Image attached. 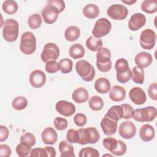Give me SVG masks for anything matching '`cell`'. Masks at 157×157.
Wrapping results in <instances>:
<instances>
[{"mask_svg": "<svg viewBox=\"0 0 157 157\" xmlns=\"http://www.w3.org/2000/svg\"><path fill=\"white\" fill-rule=\"evenodd\" d=\"M1 26H2V36L5 40L13 42L17 39L19 33V25L17 20L13 18L6 19Z\"/></svg>", "mask_w": 157, "mask_h": 157, "instance_id": "obj_1", "label": "cell"}, {"mask_svg": "<svg viewBox=\"0 0 157 157\" xmlns=\"http://www.w3.org/2000/svg\"><path fill=\"white\" fill-rule=\"evenodd\" d=\"M77 131L79 136L77 143L78 144H93L98 142L100 139V134L96 128L88 127L86 128H80Z\"/></svg>", "mask_w": 157, "mask_h": 157, "instance_id": "obj_2", "label": "cell"}, {"mask_svg": "<svg viewBox=\"0 0 157 157\" xmlns=\"http://www.w3.org/2000/svg\"><path fill=\"white\" fill-rule=\"evenodd\" d=\"M111 52L105 47H102L96 53V66L99 71L107 72L112 68V61L110 60Z\"/></svg>", "mask_w": 157, "mask_h": 157, "instance_id": "obj_3", "label": "cell"}, {"mask_svg": "<svg viewBox=\"0 0 157 157\" xmlns=\"http://www.w3.org/2000/svg\"><path fill=\"white\" fill-rule=\"evenodd\" d=\"M36 38L34 34L30 31L23 33L20 44L21 52L26 55H30L36 51Z\"/></svg>", "mask_w": 157, "mask_h": 157, "instance_id": "obj_4", "label": "cell"}, {"mask_svg": "<svg viewBox=\"0 0 157 157\" xmlns=\"http://www.w3.org/2000/svg\"><path fill=\"white\" fill-rule=\"evenodd\" d=\"M75 70L78 75L85 82H91L95 77L93 66L87 61L80 59L76 62Z\"/></svg>", "mask_w": 157, "mask_h": 157, "instance_id": "obj_5", "label": "cell"}, {"mask_svg": "<svg viewBox=\"0 0 157 157\" xmlns=\"http://www.w3.org/2000/svg\"><path fill=\"white\" fill-rule=\"evenodd\" d=\"M157 115L156 109L153 106H147L134 110L132 117L139 122H150L155 119Z\"/></svg>", "mask_w": 157, "mask_h": 157, "instance_id": "obj_6", "label": "cell"}, {"mask_svg": "<svg viewBox=\"0 0 157 157\" xmlns=\"http://www.w3.org/2000/svg\"><path fill=\"white\" fill-rule=\"evenodd\" d=\"M112 28L110 21L105 18H101L98 19L92 30V34L94 37L101 38L107 35Z\"/></svg>", "mask_w": 157, "mask_h": 157, "instance_id": "obj_7", "label": "cell"}, {"mask_svg": "<svg viewBox=\"0 0 157 157\" xmlns=\"http://www.w3.org/2000/svg\"><path fill=\"white\" fill-rule=\"evenodd\" d=\"M59 56V49L58 45L52 42L47 43L40 55V58L44 63L50 60H56Z\"/></svg>", "mask_w": 157, "mask_h": 157, "instance_id": "obj_8", "label": "cell"}, {"mask_svg": "<svg viewBox=\"0 0 157 157\" xmlns=\"http://www.w3.org/2000/svg\"><path fill=\"white\" fill-rule=\"evenodd\" d=\"M156 34L151 29H144L140 35V44L145 50L152 49L155 45Z\"/></svg>", "mask_w": 157, "mask_h": 157, "instance_id": "obj_9", "label": "cell"}, {"mask_svg": "<svg viewBox=\"0 0 157 157\" xmlns=\"http://www.w3.org/2000/svg\"><path fill=\"white\" fill-rule=\"evenodd\" d=\"M107 14L113 20H123L128 16V10L124 5L115 4L107 9Z\"/></svg>", "mask_w": 157, "mask_h": 157, "instance_id": "obj_10", "label": "cell"}, {"mask_svg": "<svg viewBox=\"0 0 157 157\" xmlns=\"http://www.w3.org/2000/svg\"><path fill=\"white\" fill-rule=\"evenodd\" d=\"M118 132L122 138L130 139L135 136L136 134V128L134 124L131 121H124L119 126Z\"/></svg>", "mask_w": 157, "mask_h": 157, "instance_id": "obj_11", "label": "cell"}, {"mask_svg": "<svg viewBox=\"0 0 157 157\" xmlns=\"http://www.w3.org/2000/svg\"><path fill=\"white\" fill-rule=\"evenodd\" d=\"M56 110L61 115L64 117H71L75 112V106L71 102L61 100L55 105Z\"/></svg>", "mask_w": 157, "mask_h": 157, "instance_id": "obj_12", "label": "cell"}, {"mask_svg": "<svg viewBox=\"0 0 157 157\" xmlns=\"http://www.w3.org/2000/svg\"><path fill=\"white\" fill-rule=\"evenodd\" d=\"M29 83L35 88L43 86L46 82V75L41 70H34L29 75Z\"/></svg>", "mask_w": 157, "mask_h": 157, "instance_id": "obj_13", "label": "cell"}, {"mask_svg": "<svg viewBox=\"0 0 157 157\" xmlns=\"http://www.w3.org/2000/svg\"><path fill=\"white\" fill-rule=\"evenodd\" d=\"M129 98L136 105H142L146 102L147 96L145 91L140 87L135 86L129 92Z\"/></svg>", "mask_w": 157, "mask_h": 157, "instance_id": "obj_14", "label": "cell"}, {"mask_svg": "<svg viewBox=\"0 0 157 157\" xmlns=\"http://www.w3.org/2000/svg\"><path fill=\"white\" fill-rule=\"evenodd\" d=\"M146 23L145 15L141 13H135L131 15L128 21V28L131 31H136L143 27Z\"/></svg>", "mask_w": 157, "mask_h": 157, "instance_id": "obj_15", "label": "cell"}, {"mask_svg": "<svg viewBox=\"0 0 157 157\" xmlns=\"http://www.w3.org/2000/svg\"><path fill=\"white\" fill-rule=\"evenodd\" d=\"M117 121L104 116L100 123L104 134L107 136L114 135L117 130Z\"/></svg>", "mask_w": 157, "mask_h": 157, "instance_id": "obj_16", "label": "cell"}, {"mask_svg": "<svg viewBox=\"0 0 157 157\" xmlns=\"http://www.w3.org/2000/svg\"><path fill=\"white\" fill-rule=\"evenodd\" d=\"M59 12L53 7L47 5L42 11V16L44 21L48 25L54 23L58 17Z\"/></svg>", "mask_w": 157, "mask_h": 157, "instance_id": "obj_17", "label": "cell"}, {"mask_svg": "<svg viewBox=\"0 0 157 157\" xmlns=\"http://www.w3.org/2000/svg\"><path fill=\"white\" fill-rule=\"evenodd\" d=\"M137 66L141 68H146L152 63L153 58L151 54L146 52H140L137 53L134 58Z\"/></svg>", "mask_w": 157, "mask_h": 157, "instance_id": "obj_18", "label": "cell"}, {"mask_svg": "<svg viewBox=\"0 0 157 157\" xmlns=\"http://www.w3.org/2000/svg\"><path fill=\"white\" fill-rule=\"evenodd\" d=\"M41 137L44 144L47 145H53L57 141L58 134L56 131L53 128L47 127L42 131Z\"/></svg>", "mask_w": 157, "mask_h": 157, "instance_id": "obj_19", "label": "cell"}, {"mask_svg": "<svg viewBox=\"0 0 157 157\" xmlns=\"http://www.w3.org/2000/svg\"><path fill=\"white\" fill-rule=\"evenodd\" d=\"M155 129L149 124H145L140 128L139 136L140 139L144 142H148L152 140L155 137Z\"/></svg>", "mask_w": 157, "mask_h": 157, "instance_id": "obj_20", "label": "cell"}, {"mask_svg": "<svg viewBox=\"0 0 157 157\" xmlns=\"http://www.w3.org/2000/svg\"><path fill=\"white\" fill-rule=\"evenodd\" d=\"M109 93L110 99L115 102H120L124 99L126 97L125 89L119 85L113 86Z\"/></svg>", "mask_w": 157, "mask_h": 157, "instance_id": "obj_21", "label": "cell"}, {"mask_svg": "<svg viewBox=\"0 0 157 157\" xmlns=\"http://www.w3.org/2000/svg\"><path fill=\"white\" fill-rule=\"evenodd\" d=\"M111 88V83L108 78L100 77L97 79L94 83V89L100 94H105L108 93Z\"/></svg>", "mask_w": 157, "mask_h": 157, "instance_id": "obj_22", "label": "cell"}, {"mask_svg": "<svg viewBox=\"0 0 157 157\" xmlns=\"http://www.w3.org/2000/svg\"><path fill=\"white\" fill-rule=\"evenodd\" d=\"M88 98L89 94L88 91L82 87L75 89L72 94V99L78 104H82L86 102Z\"/></svg>", "mask_w": 157, "mask_h": 157, "instance_id": "obj_23", "label": "cell"}, {"mask_svg": "<svg viewBox=\"0 0 157 157\" xmlns=\"http://www.w3.org/2000/svg\"><path fill=\"white\" fill-rule=\"evenodd\" d=\"M59 150L61 157H74V149L71 143L66 140H62L59 144Z\"/></svg>", "mask_w": 157, "mask_h": 157, "instance_id": "obj_24", "label": "cell"}, {"mask_svg": "<svg viewBox=\"0 0 157 157\" xmlns=\"http://www.w3.org/2000/svg\"><path fill=\"white\" fill-rule=\"evenodd\" d=\"M105 116L118 122L120 120L123 118V107H121V105H113L108 110Z\"/></svg>", "mask_w": 157, "mask_h": 157, "instance_id": "obj_25", "label": "cell"}, {"mask_svg": "<svg viewBox=\"0 0 157 157\" xmlns=\"http://www.w3.org/2000/svg\"><path fill=\"white\" fill-rule=\"evenodd\" d=\"M83 15L88 19H94L98 17L99 15V7L94 4H88L86 5L83 9Z\"/></svg>", "mask_w": 157, "mask_h": 157, "instance_id": "obj_26", "label": "cell"}, {"mask_svg": "<svg viewBox=\"0 0 157 157\" xmlns=\"http://www.w3.org/2000/svg\"><path fill=\"white\" fill-rule=\"evenodd\" d=\"M80 36V30L75 26H70L64 31V37L67 41H75L79 38Z\"/></svg>", "mask_w": 157, "mask_h": 157, "instance_id": "obj_27", "label": "cell"}, {"mask_svg": "<svg viewBox=\"0 0 157 157\" xmlns=\"http://www.w3.org/2000/svg\"><path fill=\"white\" fill-rule=\"evenodd\" d=\"M85 53L83 46L80 44H74L71 46L69 50L70 56L75 59H80L84 56Z\"/></svg>", "mask_w": 157, "mask_h": 157, "instance_id": "obj_28", "label": "cell"}, {"mask_svg": "<svg viewBox=\"0 0 157 157\" xmlns=\"http://www.w3.org/2000/svg\"><path fill=\"white\" fill-rule=\"evenodd\" d=\"M131 79L137 84H143L145 80L144 70L138 66H134L131 71Z\"/></svg>", "mask_w": 157, "mask_h": 157, "instance_id": "obj_29", "label": "cell"}, {"mask_svg": "<svg viewBox=\"0 0 157 157\" xmlns=\"http://www.w3.org/2000/svg\"><path fill=\"white\" fill-rule=\"evenodd\" d=\"M86 46L88 50L92 52H97L102 47V41L100 38L91 36L86 39Z\"/></svg>", "mask_w": 157, "mask_h": 157, "instance_id": "obj_30", "label": "cell"}, {"mask_svg": "<svg viewBox=\"0 0 157 157\" xmlns=\"http://www.w3.org/2000/svg\"><path fill=\"white\" fill-rule=\"evenodd\" d=\"M140 8L147 13H154L157 11V1L156 0H145L141 3Z\"/></svg>", "mask_w": 157, "mask_h": 157, "instance_id": "obj_31", "label": "cell"}, {"mask_svg": "<svg viewBox=\"0 0 157 157\" xmlns=\"http://www.w3.org/2000/svg\"><path fill=\"white\" fill-rule=\"evenodd\" d=\"M2 9L6 13L9 15H13L17 12L18 6L17 2L15 1L6 0L2 3Z\"/></svg>", "mask_w": 157, "mask_h": 157, "instance_id": "obj_32", "label": "cell"}, {"mask_svg": "<svg viewBox=\"0 0 157 157\" xmlns=\"http://www.w3.org/2000/svg\"><path fill=\"white\" fill-rule=\"evenodd\" d=\"M88 105L92 110L99 111L104 107V101L100 96H93L89 99Z\"/></svg>", "mask_w": 157, "mask_h": 157, "instance_id": "obj_33", "label": "cell"}, {"mask_svg": "<svg viewBox=\"0 0 157 157\" xmlns=\"http://www.w3.org/2000/svg\"><path fill=\"white\" fill-rule=\"evenodd\" d=\"M28 104V100L25 96H19L13 99L12 105L15 110H21L27 107Z\"/></svg>", "mask_w": 157, "mask_h": 157, "instance_id": "obj_34", "label": "cell"}, {"mask_svg": "<svg viewBox=\"0 0 157 157\" xmlns=\"http://www.w3.org/2000/svg\"><path fill=\"white\" fill-rule=\"evenodd\" d=\"M42 23V19L40 15L38 13H34L30 15L28 19V23L29 26L32 29H36L39 28Z\"/></svg>", "mask_w": 157, "mask_h": 157, "instance_id": "obj_35", "label": "cell"}, {"mask_svg": "<svg viewBox=\"0 0 157 157\" xmlns=\"http://www.w3.org/2000/svg\"><path fill=\"white\" fill-rule=\"evenodd\" d=\"M116 74H120L126 72L130 69L128 61L124 58H119L117 60L115 64Z\"/></svg>", "mask_w": 157, "mask_h": 157, "instance_id": "obj_36", "label": "cell"}, {"mask_svg": "<svg viewBox=\"0 0 157 157\" xmlns=\"http://www.w3.org/2000/svg\"><path fill=\"white\" fill-rule=\"evenodd\" d=\"M59 71L63 74H69L72 70L73 63L69 58H64L59 61Z\"/></svg>", "mask_w": 157, "mask_h": 157, "instance_id": "obj_37", "label": "cell"}, {"mask_svg": "<svg viewBox=\"0 0 157 157\" xmlns=\"http://www.w3.org/2000/svg\"><path fill=\"white\" fill-rule=\"evenodd\" d=\"M20 143L31 147L34 146L36 142L35 136L32 133L29 132L22 134L20 137Z\"/></svg>", "mask_w": 157, "mask_h": 157, "instance_id": "obj_38", "label": "cell"}, {"mask_svg": "<svg viewBox=\"0 0 157 157\" xmlns=\"http://www.w3.org/2000/svg\"><path fill=\"white\" fill-rule=\"evenodd\" d=\"M78 156L80 157H99V153L96 148L88 147L82 148L79 151Z\"/></svg>", "mask_w": 157, "mask_h": 157, "instance_id": "obj_39", "label": "cell"}, {"mask_svg": "<svg viewBox=\"0 0 157 157\" xmlns=\"http://www.w3.org/2000/svg\"><path fill=\"white\" fill-rule=\"evenodd\" d=\"M102 144L106 150L112 152L116 148L118 145V140L114 137H106L103 140Z\"/></svg>", "mask_w": 157, "mask_h": 157, "instance_id": "obj_40", "label": "cell"}, {"mask_svg": "<svg viewBox=\"0 0 157 157\" xmlns=\"http://www.w3.org/2000/svg\"><path fill=\"white\" fill-rule=\"evenodd\" d=\"M45 71L49 74H54L58 72L60 67L59 64L56 60H50L45 64Z\"/></svg>", "mask_w": 157, "mask_h": 157, "instance_id": "obj_41", "label": "cell"}, {"mask_svg": "<svg viewBox=\"0 0 157 157\" xmlns=\"http://www.w3.org/2000/svg\"><path fill=\"white\" fill-rule=\"evenodd\" d=\"M53 124H54L55 128L57 130L63 131V130H64L67 128L68 122H67L66 119H65L64 118H62V117H57L55 118L54 121H53Z\"/></svg>", "mask_w": 157, "mask_h": 157, "instance_id": "obj_42", "label": "cell"}, {"mask_svg": "<svg viewBox=\"0 0 157 157\" xmlns=\"http://www.w3.org/2000/svg\"><path fill=\"white\" fill-rule=\"evenodd\" d=\"M126 151H127L126 144L124 142L120 140H118V145L116 148L114 150H113L111 153L115 156H121L124 155Z\"/></svg>", "mask_w": 157, "mask_h": 157, "instance_id": "obj_43", "label": "cell"}, {"mask_svg": "<svg viewBox=\"0 0 157 157\" xmlns=\"http://www.w3.org/2000/svg\"><path fill=\"white\" fill-rule=\"evenodd\" d=\"M31 150L32 149L31 147L25 145L21 143L18 144L15 149L16 152L19 156H27L29 154V153H31Z\"/></svg>", "mask_w": 157, "mask_h": 157, "instance_id": "obj_44", "label": "cell"}, {"mask_svg": "<svg viewBox=\"0 0 157 157\" xmlns=\"http://www.w3.org/2000/svg\"><path fill=\"white\" fill-rule=\"evenodd\" d=\"M47 5L51 6L55 8L59 12V13L62 12L66 7L65 2L63 0H50L48 1Z\"/></svg>", "mask_w": 157, "mask_h": 157, "instance_id": "obj_45", "label": "cell"}, {"mask_svg": "<svg viewBox=\"0 0 157 157\" xmlns=\"http://www.w3.org/2000/svg\"><path fill=\"white\" fill-rule=\"evenodd\" d=\"M78 132L77 130L69 129L66 134V139L67 141L71 144H76L78 142Z\"/></svg>", "mask_w": 157, "mask_h": 157, "instance_id": "obj_46", "label": "cell"}, {"mask_svg": "<svg viewBox=\"0 0 157 157\" xmlns=\"http://www.w3.org/2000/svg\"><path fill=\"white\" fill-rule=\"evenodd\" d=\"M74 122L77 126L83 127L86 124L87 118L85 114L78 113L74 117Z\"/></svg>", "mask_w": 157, "mask_h": 157, "instance_id": "obj_47", "label": "cell"}, {"mask_svg": "<svg viewBox=\"0 0 157 157\" xmlns=\"http://www.w3.org/2000/svg\"><path fill=\"white\" fill-rule=\"evenodd\" d=\"M121 105L123 109V118L129 120V119H131V118H132L134 109L132 107V106L128 104H123Z\"/></svg>", "mask_w": 157, "mask_h": 157, "instance_id": "obj_48", "label": "cell"}, {"mask_svg": "<svg viewBox=\"0 0 157 157\" xmlns=\"http://www.w3.org/2000/svg\"><path fill=\"white\" fill-rule=\"evenodd\" d=\"M31 157H48L45 148H36L31 150L30 153Z\"/></svg>", "mask_w": 157, "mask_h": 157, "instance_id": "obj_49", "label": "cell"}, {"mask_svg": "<svg viewBox=\"0 0 157 157\" xmlns=\"http://www.w3.org/2000/svg\"><path fill=\"white\" fill-rule=\"evenodd\" d=\"M117 80L118 82L121 83H126L129 81L131 77V70L129 69L126 72L120 74H116Z\"/></svg>", "mask_w": 157, "mask_h": 157, "instance_id": "obj_50", "label": "cell"}, {"mask_svg": "<svg viewBox=\"0 0 157 157\" xmlns=\"http://www.w3.org/2000/svg\"><path fill=\"white\" fill-rule=\"evenodd\" d=\"M148 94L151 99L154 101L157 100V85L156 82L151 83L149 86L148 88Z\"/></svg>", "mask_w": 157, "mask_h": 157, "instance_id": "obj_51", "label": "cell"}, {"mask_svg": "<svg viewBox=\"0 0 157 157\" xmlns=\"http://www.w3.org/2000/svg\"><path fill=\"white\" fill-rule=\"evenodd\" d=\"M12 150L10 147L7 144L0 145V156L2 157H9L11 155Z\"/></svg>", "mask_w": 157, "mask_h": 157, "instance_id": "obj_52", "label": "cell"}, {"mask_svg": "<svg viewBox=\"0 0 157 157\" xmlns=\"http://www.w3.org/2000/svg\"><path fill=\"white\" fill-rule=\"evenodd\" d=\"M9 135V131L8 128L4 126H0V142H2L7 139Z\"/></svg>", "mask_w": 157, "mask_h": 157, "instance_id": "obj_53", "label": "cell"}, {"mask_svg": "<svg viewBox=\"0 0 157 157\" xmlns=\"http://www.w3.org/2000/svg\"><path fill=\"white\" fill-rule=\"evenodd\" d=\"M45 149L47 150V151L48 155V157H54L56 156V150L55 149L51 146H47L45 147Z\"/></svg>", "mask_w": 157, "mask_h": 157, "instance_id": "obj_54", "label": "cell"}, {"mask_svg": "<svg viewBox=\"0 0 157 157\" xmlns=\"http://www.w3.org/2000/svg\"><path fill=\"white\" fill-rule=\"evenodd\" d=\"M121 2H123V3H124V4H128V5H129V6H131V5H132L133 4H134V3H136V1H132V0H129V1H121Z\"/></svg>", "mask_w": 157, "mask_h": 157, "instance_id": "obj_55", "label": "cell"}, {"mask_svg": "<svg viewBox=\"0 0 157 157\" xmlns=\"http://www.w3.org/2000/svg\"><path fill=\"white\" fill-rule=\"evenodd\" d=\"M112 156V155H109V154H105V155H103L102 156Z\"/></svg>", "mask_w": 157, "mask_h": 157, "instance_id": "obj_56", "label": "cell"}]
</instances>
